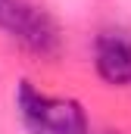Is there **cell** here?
<instances>
[{
	"label": "cell",
	"mask_w": 131,
	"mask_h": 134,
	"mask_svg": "<svg viewBox=\"0 0 131 134\" xmlns=\"http://www.w3.org/2000/svg\"><path fill=\"white\" fill-rule=\"evenodd\" d=\"M0 31H6L22 50L44 59H53L63 50L56 19L31 0H0Z\"/></svg>",
	"instance_id": "2"
},
{
	"label": "cell",
	"mask_w": 131,
	"mask_h": 134,
	"mask_svg": "<svg viewBox=\"0 0 131 134\" xmlns=\"http://www.w3.org/2000/svg\"><path fill=\"white\" fill-rule=\"evenodd\" d=\"M94 66L106 84L131 87V31L128 28H103L94 37Z\"/></svg>",
	"instance_id": "3"
},
{
	"label": "cell",
	"mask_w": 131,
	"mask_h": 134,
	"mask_svg": "<svg viewBox=\"0 0 131 134\" xmlns=\"http://www.w3.org/2000/svg\"><path fill=\"white\" fill-rule=\"evenodd\" d=\"M16 112L28 134H91L88 112L78 100L37 91L31 81H19Z\"/></svg>",
	"instance_id": "1"
},
{
	"label": "cell",
	"mask_w": 131,
	"mask_h": 134,
	"mask_svg": "<svg viewBox=\"0 0 131 134\" xmlns=\"http://www.w3.org/2000/svg\"><path fill=\"white\" fill-rule=\"evenodd\" d=\"M109 134H112V131H109Z\"/></svg>",
	"instance_id": "4"
}]
</instances>
